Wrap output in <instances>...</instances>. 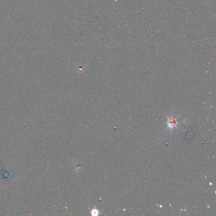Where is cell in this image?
Returning a JSON list of instances; mask_svg holds the SVG:
<instances>
[{"mask_svg":"<svg viewBox=\"0 0 216 216\" xmlns=\"http://www.w3.org/2000/svg\"><path fill=\"white\" fill-rule=\"evenodd\" d=\"M177 121L176 118L173 117L168 118V120H167V126H168V128L170 129H172L174 127L177 126Z\"/></svg>","mask_w":216,"mask_h":216,"instance_id":"1","label":"cell"},{"mask_svg":"<svg viewBox=\"0 0 216 216\" xmlns=\"http://www.w3.org/2000/svg\"><path fill=\"white\" fill-rule=\"evenodd\" d=\"M98 213H99L98 210H96V209H93V210H92V211H91V214L93 215H96L98 214Z\"/></svg>","mask_w":216,"mask_h":216,"instance_id":"2","label":"cell"}]
</instances>
